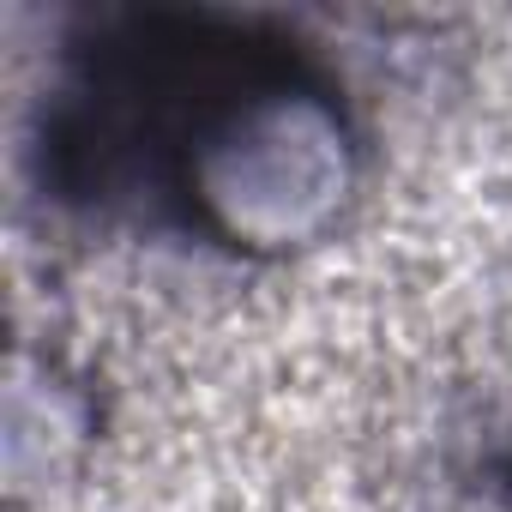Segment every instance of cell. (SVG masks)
I'll list each match as a JSON object with an SVG mask.
<instances>
[{
    "instance_id": "3",
    "label": "cell",
    "mask_w": 512,
    "mask_h": 512,
    "mask_svg": "<svg viewBox=\"0 0 512 512\" xmlns=\"http://www.w3.org/2000/svg\"><path fill=\"white\" fill-rule=\"evenodd\" d=\"M482 494H488L500 512H512V440L482 458Z\"/></svg>"
},
{
    "instance_id": "1",
    "label": "cell",
    "mask_w": 512,
    "mask_h": 512,
    "mask_svg": "<svg viewBox=\"0 0 512 512\" xmlns=\"http://www.w3.org/2000/svg\"><path fill=\"white\" fill-rule=\"evenodd\" d=\"M25 169L73 223H151L284 266L350 223L368 133L344 79L266 19L97 7L61 31Z\"/></svg>"
},
{
    "instance_id": "2",
    "label": "cell",
    "mask_w": 512,
    "mask_h": 512,
    "mask_svg": "<svg viewBox=\"0 0 512 512\" xmlns=\"http://www.w3.org/2000/svg\"><path fill=\"white\" fill-rule=\"evenodd\" d=\"M97 428L103 416H97L91 380L55 350L49 356L19 350L13 392H7V500L13 512L79 482L97 446Z\"/></svg>"
}]
</instances>
